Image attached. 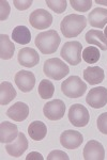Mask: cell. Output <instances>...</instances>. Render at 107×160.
Returning a JSON list of instances; mask_svg holds the SVG:
<instances>
[{"label":"cell","mask_w":107,"mask_h":160,"mask_svg":"<svg viewBox=\"0 0 107 160\" xmlns=\"http://www.w3.org/2000/svg\"><path fill=\"white\" fill-rule=\"evenodd\" d=\"M87 26V19L83 15L70 14L62 19L60 24V30L64 38H76Z\"/></svg>","instance_id":"6da1fadb"},{"label":"cell","mask_w":107,"mask_h":160,"mask_svg":"<svg viewBox=\"0 0 107 160\" xmlns=\"http://www.w3.org/2000/svg\"><path fill=\"white\" fill-rule=\"evenodd\" d=\"M61 38L56 30H47L41 32L35 38V46L44 55H51L58 49Z\"/></svg>","instance_id":"7a4b0ae2"},{"label":"cell","mask_w":107,"mask_h":160,"mask_svg":"<svg viewBox=\"0 0 107 160\" xmlns=\"http://www.w3.org/2000/svg\"><path fill=\"white\" fill-rule=\"evenodd\" d=\"M43 71L48 78L53 80H61L70 73L69 66L58 58H51L46 60L44 63Z\"/></svg>","instance_id":"3957f363"},{"label":"cell","mask_w":107,"mask_h":160,"mask_svg":"<svg viewBox=\"0 0 107 160\" xmlns=\"http://www.w3.org/2000/svg\"><path fill=\"white\" fill-rule=\"evenodd\" d=\"M61 91L69 98H79L87 91V84L78 76H71L62 82Z\"/></svg>","instance_id":"277c9868"},{"label":"cell","mask_w":107,"mask_h":160,"mask_svg":"<svg viewBox=\"0 0 107 160\" xmlns=\"http://www.w3.org/2000/svg\"><path fill=\"white\" fill-rule=\"evenodd\" d=\"M82 50L83 45L82 43L77 42V41H73V42H67L62 46L60 55L71 65H77L82 61Z\"/></svg>","instance_id":"5b68a950"},{"label":"cell","mask_w":107,"mask_h":160,"mask_svg":"<svg viewBox=\"0 0 107 160\" xmlns=\"http://www.w3.org/2000/svg\"><path fill=\"white\" fill-rule=\"evenodd\" d=\"M67 117L71 124L75 127H85L90 121L89 111L82 104H75L71 106Z\"/></svg>","instance_id":"8992f818"},{"label":"cell","mask_w":107,"mask_h":160,"mask_svg":"<svg viewBox=\"0 0 107 160\" xmlns=\"http://www.w3.org/2000/svg\"><path fill=\"white\" fill-rule=\"evenodd\" d=\"M29 22L35 29H47L53 24V15L44 9H38L30 14Z\"/></svg>","instance_id":"52a82bcc"},{"label":"cell","mask_w":107,"mask_h":160,"mask_svg":"<svg viewBox=\"0 0 107 160\" xmlns=\"http://www.w3.org/2000/svg\"><path fill=\"white\" fill-rule=\"evenodd\" d=\"M43 113L51 121H59L64 117L66 105L61 99H54L44 105Z\"/></svg>","instance_id":"ba28073f"},{"label":"cell","mask_w":107,"mask_h":160,"mask_svg":"<svg viewBox=\"0 0 107 160\" xmlns=\"http://www.w3.org/2000/svg\"><path fill=\"white\" fill-rule=\"evenodd\" d=\"M87 104L94 109L105 107L107 105V89L104 87H98L91 89L86 97Z\"/></svg>","instance_id":"9c48e42d"},{"label":"cell","mask_w":107,"mask_h":160,"mask_svg":"<svg viewBox=\"0 0 107 160\" xmlns=\"http://www.w3.org/2000/svg\"><path fill=\"white\" fill-rule=\"evenodd\" d=\"M15 84L18 89L24 93L31 92L35 86V76L32 72L29 71H19L14 77Z\"/></svg>","instance_id":"30bf717a"},{"label":"cell","mask_w":107,"mask_h":160,"mask_svg":"<svg viewBox=\"0 0 107 160\" xmlns=\"http://www.w3.org/2000/svg\"><path fill=\"white\" fill-rule=\"evenodd\" d=\"M83 137L79 131L76 130H66L60 136V143L64 148L75 149L82 145Z\"/></svg>","instance_id":"8fae6325"},{"label":"cell","mask_w":107,"mask_h":160,"mask_svg":"<svg viewBox=\"0 0 107 160\" xmlns=\"http://www.w3.org/2000/svg\"><path fill=\"white\" fill-rule=\"evenodd\" d=\"M85 160H103L105 159V149L99 141L90 140L83 148Z\"/></svg>","instance_id":"7c38bea8"},{"label":"cell","mask_w":107,"mask_h":160,"mask_svg":"<svg viewBox=\"0 0 107 160\" xmlns=\"http://www.w3.org/2000/svg\"><path fill=\"white\" fill-rule=\"evenodd\" d=\"M17 59L20 65L29 68L38 65L39 61H40V57H39V53L36 52V50L30 47L22 48L18 51Z\"/></svg>","instance_id":"4fadbf2b"},{"label":"cell","mask_w":107,"mask_h":160,"mask_svg":"<svg viewBox=\"0 0 107 160\" xmlns=\"http://www.w3.org/2000/svg\"><path fill=\"white\" fill-rule=\"evenodd\" d=\"M28 148V140L23 132H19L17 138L12 143L8 144L6 146V151L10 156L20 157Z\"/></svg>","instance_id":"5bb4252c"},{"label":"cell","mask_w":107,"mask_h":160,"mask_svg":"<svg viewBox=\"0 0 107 160\" xmlns=\"http://www.w3.org/2000/svg\"><path fill=\"white\" fill-rule=\"evenodd\" d=\"M7 115L15 122H23L29 115V107L25 102H17L8 109Z\"/></svg>","instance_id":"9a60e30c"},{"label":"cell","mask_w":107,"mask_h":160,"mask_svg":"<svg viewBox=\"0 0 107 160\" xmlns=\"http://www.w3.org/2000/svg\"><path fill=\"white\" fill-rule=\"evenodd\" d=\"M17 126L10 122H2L0 124V142L1 143H10L13 142L18 136Z\"/></svg>","instance_id":"2e32d148"},{"label":"cell","mask_w":107,"mask_h":160,"mask_svg":"<svg viewBox=\"0 0 107 160\" xmlns=\"http://www.w3.org/2000/svg\"><path fill=\"white\" fill-rule=\"evenodd\" d=\"M104 78H105V74L103 68L100 66H89L83 71V79L91 86L103 82Z\"/></svg>","instance_id":"e0dca14e"},{"label":"cell","mask_w":107,"mask_h":160,"mask_svg":"<svg viewBox=\"0 0 107 160\" xmlns=\"http://www.w3.org/2000/svg\"><path fill=\"white\" fill-rule=\"evenodd\" d=\"M89 24L94 28H102L105 27L107 24V9H103V8H96V9L92 10V12H90L89 16Z\"/></svg>","instance_id":"ac0fdd59"},{"label":"cell","mask_w":107,"mask_h":160,"mask_svg":"<svg viewBox=\"0 0 107 160\" xmlns=\"http://www.w3.org/2000/svg\"><path fill=\"white\" fill-rule=\"evenodd\" d=\"M86 42L90 45H95L101 50H107V38L100 30L92 29L86 33Z\"/></svg>","instance_id":"d6986e66"},{"label":"cell","mask_w":107,"mask_h":160,"mask_svg":"<svg viewBox=\"0 0 107 160\" xmlns=\"http://www.w3.org/2000/svg\"><path fill=\"white\" fill-rule=\"evenodd\" d=\"M28 133L32 140L41 141L47 135V127L41 121H35V122L30 123L29 127H28Z\"/></svg>","instance_id":"ffe728a7"},{"label":"cell","mask_w":107,"mask_h":160,"mask_svg":"<svg viewBox=\"0 0 107 160\" xmlns=\"http://www.w3.org/2000/svg\"><path fill=\"white\" fill-rule=\"evenodd\" d=\"M16 97V91L9 81H2L0 84V104L6 106Z\"/></svg>","instance_id":"44dd1931"},{"label":"cell","mask_w":107,"mask_h":160,"mask_svg":"<svg viewBox=\"0 0 107 160\" xmlns=\"http://www.w3.org/2000/svg\"><path fill=\"white\" fill-rule=\"evenodd\" d=\"M15 46L7 34L0 35V58L2 60H10L14 55Z\"/></svg>","instance_id":"7402d4cb"},{"label":"cell","mask_w":107,"mask_h":160,"mask_svg":"<svg viewBox=\"0 0 107 160\" xmlns=\"http://www.w3.org/2000/svg\"><path fill=\"white\" fill-rule=\"evenodd\" d=\"M12 38L18 44L27 45L31 41V32L26 26H17L12 31Z\"/></svg>","instance_id":"603a6c76"},{"label":"cell","mask_w":107,"mask_h":160,"mask_svg":"<svg viewBox=\"0 0 107 160\" xmlns=\"http://www.w3.org/2000/svg\"><path fill=\"white\" fill-rule=\"evenodd\" d=\"M39 95H40L41 98L43 99H48L51 97L54 96L55 93V86L51 80L47 79H43L41 80L40 84H39V89H38Z\"/></svg>","instance_id":"cb8c5ba5"},{"label":"cell","mask_w":107,"mask_h":160,"mask_svg":"<svg viewBox=\"0 0 107 160\" xmlns=\"http://www.w3.org/2000/svg\"><path fill=\"white\" fill-rule=\"evenodd\" d=\"M83 59L86 63H89V64H92V63H96L101 58V53H100V50H99L98 47L95 46H88L87 48L83 50Z\"/></svg>","instance_id":"d4e9b609"},{"label":"cell","mask_w":107,"mask_h":160,"mask_svg":"<svg viewBox=\"0 0 107 160\" xmlns=\"http://www.w3.org/2000/svg\"><path fill=\"white\" fill-rule=\"evenodd\" d=\"M45 3L47 4L49 9L58 13V14H61L66 11L67 6V2L66 0H46Z\"/></svg>","instance_id":"484cf974"},{"label":"cell","mask_w":107,"mask_h":160,"mask_svg":"<svg viewBox=\"0 0 107 160\" xmlns=\"http://www.w3.org/2000/svg\"><path fill=\"white\" fill-rule=\"evenodd\" d=\"M72 8L78 12H87L92 7L91 0H71L70 1Z\"/></svg>","instance_id":"4316f807"},{"label":"cell","mask_w":107,"mask_h":160,"mask_svg":"<svg viewBox=\"0 0 107 160\" xmlns=\"http://www.w3.org/2000/svg\"><path fill=\"white\" fill-rule=\"evenodd\" d=\"M98 128L99 131H101L104 135H107V112L102 113L100 117L98 118Z\"/></svg>","instance_id":"83f0119b"},{"label":"cell","mask_w":107,"mask_h":160,"mask_svg":"<svg viewBox=\"0 0 107 160\" xmlns=\"http://www.w3.org/2000/svg\"><path fill=\"white\" fill-rule=\"evenodd\" d=\"M58 159H60V160H69V157H67V155L64 153V152L58 151V149L51 152V153L48 154V156H47V160H58Z\"/></svg>","instance_id":"f1b7e54d"},{"label":"cell","mask_w":107,"mask_h":160,"mask_svg":"<svg viewBox=\"0 0 107 160\" xmlns=\"http://www.w3.org/2000/svg\"><path fill=\"white\" fill-rule=\"evenodd\" d=\"M0 6H1V13H0V20L1 22H3V20H6L8 17H9V14H10V6L9 3H8V1H4V0H2V1H0Z\"/></svg>","instance_id":"f546056e"},{"label":"cell","mask_w":107,"mask_h":160,"mask_svg":"<svg viewBox=\"0 0 107 160\" xmlns=\"http://www.w3.org/2000/svg\"><path fill=\"white\" fill-rule=\"evenodd\" d=\"M15 8L19 11H24V10L28 9L32 4V0H26V1H20V0H14L13 1Z\"/></svg>","instance_id":"4dcf8cb0"},{"label":"cell","mask_w":107,"mask_h":160,"mask_svg":"<svg viewBox=\"0 0 107 160\" xmlns=\"http://www.w3.org/2000/svg\"><path fill=\"white\" fill-rule=\"evenodd\" d=\"M43 156L40 153H36V152H32L26 157V160H43Z\"/></svg>","instance_id":"1f68e13d"},{"label":"cell","mask_w":107,"mask_h":160,"mask_svg":"<svg viewBox=\"0 0 107 160\" xmlns=\"http://www.w3.org/2000/svg\"><path fill=\"white\" fill-rule=\"evenodd\" d=\"M96 3H100V4H104V6H107V1H101V0H96Z\"/></svg>","instance_id":"d6a6232c"},{"label":"cell","mask_w":107,"mask_h":160,"mask_svg":"<svg viewBox=\"0 0 107 160\" xmlns=\"http://www.w3.org/2000/svg\"><path fill=\"white\" fill-rule=\"evenodd\" d=\"M104 35H105V38H107V27L105 28V30H104Z\"/></svg>","instance_id":"836d02e7"}]
</instances>
